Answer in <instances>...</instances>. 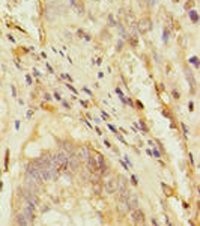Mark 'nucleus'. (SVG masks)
Segmentation results:
<instances>
[{
    "label": "nucleus",
    "mask_w": 200,
    "mask_h": 226,
    "mask_svg": "<svg viewBox=\"0 0 200 226\" xmlns=\"http://www.w3.org/2000/svg\"><path fill=\"white\" fill-rule=\"evenodd\" d=\"M105 192L107 193H114L117 192V179L116 178H111L105 183Z\"/></svg>",
    "instance_id": "nucleus-6"
},
{
    "label": "nucleus",
    "mask_w": 200,
    "mask_h": 226,
    "mask_svg": "<svg viewBox=\"0 0 200 226\" xmlns=\"http://www.w3.org/2000/svg\"><path fill=\"white\" fill-rule=\"evenodd\" d=\"M69 2H71V5H75V3H77L75 0H69Z\"/></svg>",
    "instance_id": "nucleus-36"
},
{
    "label": "nucleus",
    "mask_w": 200,
    "mask_h": 226,
    "mask_svg": "<svg viewBox=\"0 0 200 226\" xmlns=\"http://www.w3.org/2000/svg\"><path fill=\"white\" fill-rule=\"evenodd\" d=\"M173 98H176V100H179V92H176V91H173Z\"/></svg>",
    "instance_id": "nucleus-27"
},
{
    "label": "nucleus",
    "mask_w": 200,
    "mask_h": 226,
    "mask_svg": "<svg viewBox=\"0 0 200 226\" xmlns=\"http://www.w3.org/2000/svg\"><path fill=\"white\" fill-rule=\"evenodd\" d=\"M59 175H60L59 167L54 166V164H48V176H50V179H57Z\"/></svg>",
    "instance_id": "nucleus-7"
},
{
    "label": "nucleus",
    "mask_w": 200,
    "mask_h": 226,
    "mask_svg": "<svg viewBox=\"0 0 200 226\" xmlns=\"http://www.w3.org/2000/svg\"><path fill=\"white\" fill-rule=\"evenodd\" d=\"M131 217H132V222H134L136 225H142V223H145V214H143V211H142V210H139V208L132 210Z\"/></svg>",
    "instance_id": "nucleus-4"
},
{
    "label": "nucleus",
    "mask_w": 200,
    "mask_h": 226,
    "mask_svg": "<svg viewBox=\"0 0 200 226\" xmlns=\"http://www.w3.org/2000/svg\"><path fill=\"white\" fill-rule=\"evenodd\" d=\"M108 128H110V130H111V131H114V133H117V130H116V128H114V127H113V125H108Z\"/></svg>",
    "instance_id": "nucleus-33"
},
{
    "label": "nucleus",
    "mask_w": 200,
    "mask_h": 226,
    "mask_svg": "<svg viewBox=\"0 0 200 226\" xmlns=\"http://www.w3.org/2000/svg\"><path fill=\"white\" fill-rule=\"evenodd\" d=\"M137 125L140 127V130H143V133H145V134L148 133V127H146V124H145L143 121H139V124H137Z\"/></svg>",
    "instance_id": "nucleus-17"
},
{
    "label": "nucleus",
    "mask_w": 200,
    "mask_h": 226,
    "mask_svg": "<svg viewBox=\"0 0 200 226\" xmlns=\"http://www.w3.org/2000/svg\"><path fill=\"white\" fill-rule=\"evenodd\" d=\"M102 118H105V119H108V115H107L105 112H102Z\"/></svg>",
    "instance_id": "nucleus-35"
},
{
    "label": "nucleus",
    "mask_w": 200,
    "mask_h": 226,
    "mask_svg": "<svg viewBox=\"0 0 200 226\" xmlns=\"http://www.w3.org/2000/svg\"><path fill=\"white\" fill-rule=\"evenodd\" d=\"M66 86H68V87H69L72 92H75V94H77V91H75V87H74V86H71V84H66Z\"/></svg>",
    "instance_id": "nucleus-28"
},
{
    "label": "nucleus",
    "mask_w": 200,
    "mask_h": 226,
    "mask_svg": "<svg viewBox=\"0 0 200 226\" xmlns=\"http://www.w3.org/2000/svg\"><path fill=\"white\" fill-rule=\"evenodd\" d=\"M181 127H182V130H184V134L188 136V128H187V125H185V124H181Z\"/></svg>",
    "instance_id": "nucleus-25"
},
{
    "label": "nucleus",
    "mask_w": 200,
    "mask_h": 226,
    "mask_svg": "<svg viewBox=\"0 0 200 226\" xmlns=\"http://www.w3.org/2000/svg\"><path fill=\"white\" fill-rule=\"evenodd\" d=\"M190 62H191V63H194L196 66H199V60H197V57H191V59H190Z\"/></svg>",
    "instance_id": "nucleus-24"
},
{
    "label": "nucleus",
    "mask_w": 200,
    "mask_h": 226,
    "mask_svg": "<svg viewBox=\"0 0 200 226\" xmlns=\"http://www.w3.org/2000/svg\"><path fill=\"white\" fill-rule=\"evenodd\" d=\"M54 98H56V100H62V97H60V95H59V94H57V92H56V94H54Z\"/></svg>",
    "instance_id": "nucleus-32"
},
{
    "label": "nucleus",
    "mask_w": 200,
    "mask_h": 226,
    "mask_svg": "<svg viewBox=\"0 0 200 226\" xmlns=\"http://www.w3.org/2000/svg\"><path fill=\"white\" fill-rule=\"evenodd\" d=\"M21 213L26 216V219H27L30 223L35 220V211H33V207H32V205H29V204H27V205L23 208V211H21Z\"/></svg>",
    "instance_id": "nucleus-5"
},
{
    "label": "nucleus",
    "mask_w": 200,
    "mask_h": 226,
    "mask_svg": "<svg viewBox=\"0 0 200 226\" xmlns=\"http://www.w3.org/2000/svg\"><path fill=\"white\" fill-rule=\"evenodd\" d=\"M190 18H191L194 23H197V20H199V18H197V14H196L194 11H190Z\"/></svg>",
    "instance_id": "nucleus-19"
},
{
    "label": "nucleus",
    "mask_w": 200,
    "mask_h": 226,
    "mask_svg": "<svg viewBox=\"0 0 200 226\" xmlns=\"http://www.w3.org/2000/svg\"><path fill=\"white\" fill-rule=\"evenodd\" d=\"M131 183H132L134 186H137V183H139V181H137V176H136V175H132V176H131Z\"/></svg>",
    "instance_id": "nucleus-26"
},
{
    "label": "nucleus",
    "mask_w": 200,
    "mask_h": 226,
    "mask_svg": "<svg viewBox=\"0 0 200 226\" xmlns=\"http://www.w3.org/2000/svg\"><path fill=\"white\" fill-rule=\"evenodd\" d=\"M116 179H117V192H120V190L126 189V183H128V179H126L123 175H119Z\"/></svg>",
    "instance_id": "nucleus-11"
},
{
    "label": "nucleus",
    "mask_w": 200,
    "mask_h": 226,
    "mask_svg": "<svg viewBox=\"0 0 200 226\" xmlns=\"http://www.w3.org/2000/svg\"><path fill=\"white\" fill-rule=\"evenodd\" d=\"M92 190H93V193H95V195H101V192H102V186L99 184V181L93 183V186H92Z\"/></svg>",
    "instance_id": "nucleus-14"
},
{
    "label": "nucleus",
    "mask_w": 200,
    "mask_h": 226,
    "mask_svg": "<svg viewBox=\"0 0 200 226\" xmlns=\"http://www.w3.org/2000/svg\"><path fill=\"white\" fill-rule=\"evenodd\" d=\"M151 29H152V21H151V18L145 17V18H142V20L139 21V30H140L142 33H146V32H149Z\"/></svg>",
    "instance_id": "nucleus-3"
},
{
    "label": "nucleus",
    "mask_w": 200,
    "mask_h": 226,
    "mask_svg": "<svg viewBox=\"0 0 200 226\" xmlns=\"http://www.w3.org/2000/svg\"><path fill=\"white\" fill-rule=\"evenodd\" d=\"M26 80H27V83H29V84H32V78H30V75H27V77H26Z\"/></svg>",
    "instance_id": "nucleus-30"
},
{
    "label": "nucleus",
    "mask_w": 200,
    "mask_h": 226,
    "mask_svg": "<svg viewBox=\"0 0 200 226\" xmlns=\"http://www.w3.org/2000/svg\"><path fill=\"white\" fill-rule=\"evenodd\" d=\"M125 161H126V163H128V164H129V167H131V166H132V163H131V161H129V158H128V157H125Z\"/></svg>",
    "instance_id": "nucleus-34"
},
{
    "label": "nucleus",
    "mask_w": 200,
    "mask_h": 226,
    "mask_svg": "<svg viewBox=\"0 0 200 226\" xmlns=\"http://www.w3.org/2000/svg\"><path fill=\"white\" fill-rule=\"evenodd\" d=\"M108 23H110V24H108V26H110V27H113V26H116V24H117V23H116V21H114V17H113V15H111V14H110V15H108Z\"/></svg>",
    "instance_id": "nucleus-18"
},
{
    "label": "nucleus",
    "mask_w": 200,
    "mask_h": 226,
    "mask_svg": "<svg viewBox=\"0 0 200 226\" xmlns=\"http://www.w3.org/2000/svg\"><path fill=\"white\" fill-rule=\"evenodd\" d=\"M80 158L77 157V154H71L69 157H68V169L71 170V172H77L78 169H80Z\"/></svg>",
    "instance_id": "nucleus-1"
},
{
    "label": "nucleus",
    "mask_w": 200,
    "mask_h": 226,
    "mask_svg": "<svg viewBox=\"0 0 200 226\" xmlns=\"http://www.w3.org/2000/svg\"><path fill=\"white\" fill-rule=\"evenodd\" d=\"M187 78H188V81H190L191 87H194V86H196V80H194V77H193L191 71H187Z\"/></svg>",
    "instance_id": "nucleus-15"
},
{
    "label": "nucleus",
    "mask_w": 200,
    "mask_h": 226,
    "mask_svg": "<svg viewBox=\"0 0 200 226\" xmlns=\"http://www.w3.org/2000/svg\"><path fill=\"white\" fill-rule=\"evenodd\" d=\"M89 149L86 148V146H81L80 149H78V154H77V157L80 158V161H87V157H89Z\"/></svg>",
    "instance_id": "nucleus-9"
},
{
    "label": "nucleus",
    "mask_w": 200,
    "mask_h": 226,
    "mask_svg": "<svg viewBox=\"0 0 200 226\" xmlns=\"http://www.w3.org/2000/svg\"><path fill=\"white\" fill-rule=\"evenodd\" d=\"M126 204H128V208H129V210H136V208H139V198H137V195H129V198H128V201H126Z\"/></svg>",
    "instance_id": "nucleus-8"
},
{
    "label": "nucleus",
    "mask_w": 200,
    "mask_h": 226,
    "mask_svg": "<svg viewBox=\"0 0 200 226\" xmlns=\"http://www.w3.org/2000/svg\"><path fill=\"white\" fill-rule=\"evenodd\" d=\"M60 151H63V152H66L68 155H71V154L74 152V146H72L71 142H63V143L60 145Z\"/></svg>",
    "instance_id": "nucleus-10"
},
{
    "label": "nucleus",
    "mask_w": 200,
    "mask_h": 226,
    "mask_svg": "<svg viewBox=\"0 0 200 226\" xmlns=\"http://www.w3.org/2000/svg\"><path fill=\"white\" fill-rule=\"evenodd\" d=\"M8 164H9V149L6 151V158H5V170H8Z\"/></svg>",
    "instance_id": "nucleus-21"
},
{
    "label": "nucleus",
    "mask_w": 200,
    "mask_h": 226,
    "mask_svg": "<svg viewBox=\"0 0 200 226\" xmlns=\"http://www.w3.org/2000/svg\"><path fill=\"white\" fill-rule=\"evenodd\" d=\"M15 223H17V225H30V222L26 219V216H24L23 213H20V214L17 216V219H15Z\"/></svg>",
    "instance_id": "nucleus-12"
},
{
    "label": "nucleus",
    "mask_w": 200,
    "mask_h": 226,
    "mask_svg": "<svg viewBox=\"0 0 200 226\" xmlns=\"http://www.w3.org/2000/svg\"><path fill=\"white\" fill-rule=\"evenodd\" d=\"M167 41H169V30H166V29H164V32H163V42L166 44Z\"/></svg>",
    "instance_id": "nucleus-20"
},
{
    "label": "nucleus",
    "mask_w": 200,
    "mask_h": 226,
    "mask_svg": "<svg viewBox=\"0 0 200 226\" xmlns=\"http://www.w3.org/2000/svg\"><path fill=\"white\" fill-rule=\"evenodd\" d=\"M33 75H36V77H39V71H38V69H33Z\"/></svg>",
    "instance_id": "nucleus-29"
},
{
    "label": "nucleus",
    "mask_w": 200,
    "mask_h": 226,
    "mask_svg": "<svg viewBox=\"0 0 200 226\" xmlns=\"http://www.w3.org/2000/svg\"><path fill=\"white\" fill-rule=\"evenodd\" d=\"M117 208H119V211H120L122 214H125L126 211H129V208H128V204H126V201H120V204L117 205Z\"/></svg>",
    "instance_id": "nucleus-13"
},
{
    "label": "nucleus",
    "mask_w": 200,
    "mask_h": 226,
    "mask_svg": "<svg viewBox=\"0 0 200 226\" xmlns=\"http://www.w3.org/2000/svg\"><path fill=\"white\" fill-rule=\"evenodd\" d=\"M44 98H45V100H47V101H50V100H51V97H50V95H48V94H45V95H44Z\"/></svg>",
    "instance_id": "nucleus-31"
},
{
    "label": "nucleus",
    "mask_w": 200,
    "mask_h": 226,
    "mask_svg": "<svg viewBox=\"0 0 200 226\" xmlns=\"http://www.w3.org/2000/svg\"><path fill=\"white\" fill-rule=\"evenodd\" d=\"M116 94H117V97H119V98H120V100H122L123 103H126V98H125V95L122 94V91H120L119 87H116Z\"/></svg>",
    "instance_id": "nucleus-16"
},
{
    "label": "nucleus",
    "mask_w": 200,
    "mask_h": 226,
    "mask_svg": "<svg viewBox=\"0 0 200 226\" xmlns=\"http://www.w3.org/2000/svg\"><path fill=\"white\" fill-rule=\"evenodd\" d=\"M163 189H164V192H166L167 195H172V189H170L169 186H166V184H163Z\"/></svg>",
    "instance_id": "nucleus-23"
},
{
    "label": "nucleus",
    "mask_w": 200,
    "mask_h": 226,
    "mask_svg": "<svg viewBox=\"0 0 200 226\" xmlns=\"http://www.w3.org/2000/svg\"><path fill=\"white\" fill-rule=\"evenodd\" d=\"M152 154H154V155H155L157 158H160V157H161V152H160V151H158V149L155 148V145H154V152H152Z\"/></svg>",
    "instance_id": "nucleus-22"
},
{
    "label": "nucleus",
    "mask_w": 200,
    "mask_h": 226,
    "mask_svg": "<svg viewBox=\"0 0 200 226\" xmlns=\"http://www.w3.org/2000/svg\"><path fill=\"white\" fill-rule=\"evenodd\" d=\"M24 198H26L27 204H29V205H32L33 208L39 205V199H38V195H36V193L29 192V190H24Z\"/></svg>",
    "instance_id": "nucleus-2"
}]
</instances>
